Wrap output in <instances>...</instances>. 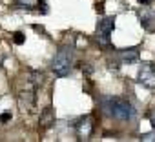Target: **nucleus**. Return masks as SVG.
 Returning a JSON list of instances; mask_svg holds the SVG:
<instances>
[{
  "instance_id": "obj_1",
  "label": "nucleus",
  "mask_w": 155,
  "mask_h": 142,
  "mask_svg": "<svg viewBox=\"0 0 155 142\" xmlns=\"http://www.w3.org/2000/svg\"><path fill=\"white\" fill-rule=\"evenodd\" d=\"M104 106H106L108 113L117 120H131L135 115L133 106L124 98H108V100H104Z\"/></svg>"
},
{
  "instance_id": "obj_2",
  "label": "nucleus",
  "mask_w": 155,
  "mask_h": 142,
  "mask_svg": "<svg viewBox=\"0 0 155 142\" xmlns=\"http://www.w3.org/2000/svg\"><path fill=\"white\" fill-rule=\"evenodd\" d=\"M71 62H73V53H71V47H60V51L55 55L53 58V71L55 75L58 77H66L71 69Z\"/></svg>"
},
{
  "instance_id": "obj_3",
  "label": "nucleus",
  "mask_w": 155,
  "mask_h": 142,
  "mask_svg": "<svg viewBox=\"0 0 155 142\" xmlns=\"http://www.w3.org/2000/svg\"><path fill=\"white\" fill-rule=\"evenodd\" d=\"M113 27H115V18L113 17H106V18H102L99 22V26H97V40L102 46L110 44V35H111Z\"/></svg>"
},
{
  "instance_id": "obj_4",
  "label": "nucleus",
  "mask_w": 155,
  "mask_h": 142,
  "mask_svg": "<svg viewBox=\"0 0 155 142\" xmlns=\"http://www.w3.org/2000/svg\"><path fill=\"white\" fill-rule=\"evenodd\" d=\"M139 82L148 88V89H155V66L153 64H144L139 69Z\"/></svg>"
},
{
  "instance_id": "obj_5",
  "label": "nucleus",
  "mask_w": 155,
  "mask_h": 142,
  "mask_svg": "<svg viewBox=\"0 0 155 142\" xmlns=\"http://www.w3.org/2000/svg\"><path fill=\"white\" fill-rule=\"evenodd\" d=\"M18 108L22 113H31L35 108V95L33 91H20L18 95Z\"/></svg>"
},
{
  "instance_id": "obj_6",
  "label": "nucleus",
  "mask_w": 155,
  "mask_h": 142,
  "mask_svg": "<svg viewBox=\"0 0 155 142\" xmlns=\"http://www.w3.org/2000/svg\"><path fill=\"white\" fill-rule=\"evenodd\" d=\"M91 131H93V120H91V117H84L79 124H77V133H79V137L82 140L90 138Z\"/></svg>"
},
{
  "instance_id": "obj_7",
  "label": "nucleus",
  "mask_w": 155,
  "mask_h": 142,
  "mask_svg": "<svg viewBox=\"0 0 155 142\" xmlns=\"http://www.w3.org/2000/svg\"><path fill=\"white\" fill-rule=\"evenodd\" d=\"M53 124H55V111H53V108H46L40 113L38 126H40V129H49Z\"/></svg>"
},
{
  "instance_id": "obj_8",
  "label": "nucleus",
  "mask_w": 155,
  "mask_h": 142,
  "mask_svg": "<svg viewBox=\"0 0 155 142\" xmlns=\"http://www.w3.org/2000/svg\"><path fill=\"white\" fill-rule=\"evenodd\" d=\"M139 58V51L137 49H124L122 51V60L124 62H135Z\"/></svg>"
},
{
  "instance_id": "obj_9",
  "label": "nucleus",
  "mask_w": 155,
  "mask_h": 142,
  "mask_svg": "<svg viewBox=\"0 0 155 142\" xmlns=\"http://www.w3.org/2000/svg\"><path fill=\"white\" fill-rule=\"evenodd\" d=\"M42 80H44V75L40 73V71H31V73H29V82L33 86H40Z\"/></svg>"
},
{
  "instance_id": "obj_10",
  "label": "nucleus",
  "mask_w": 155,
  "mask_h": 142,
  "mask_svg": "<svg viewBox=\"0 0 155 142\" xmlns=\"http://www.w3.org/2000/svg\"><path fill=\"white\" fill-rule=\"evenodd\" d=\"M140 140H144V142H153V140H155V135H151V133H144V135L140 137Z\"/></svg>"
},
{
  "instance_id": "obj_11",
  "label": "nucleus",
  "mask_w": 155,
  "mask_h": 142,
  "mask_svg": "<svg viewBox=\"0 0 155 142\" xmlns=\"http://www.w3.org/2000/svg\"><path fill=\"white\" fill-rule=\"evenodd\" d=\"M13 37H15V38H13V40H15V42H17V44H22V42H24V35H22V33H15V35H13Z\"/></svg>"
},
{
  "instance_id": "obj_12",
  "label": "nucleus",
  "mask_w": 155,
  "mask_h": 142,
  "mask_svg": "<svg viewBox=\"0 0 155 142\" xmlns=\"http://www.w3.org/2000/svg\"><path fill=\"white\" fill-rule=\"evenodd\" d=\"M11 118V115L9 113H4V115H0V122H8Z\"/></svg>"
},
{
  "instance_id": "obj_13",
  "label": "nucleus",
  "mask_w": 155,
  "mask_h": 142,
  "mask_svg": "<svg viewBox=\"0 0 155 142\" xmlns=\"http://www.w3.org/2000/svg\"><path fill=\"white\" fill-rule=\"evenodd\" d=\"M150 122H151V127L155 129V109L151 111V115H150Z\"/></svg>"
},
{
  "instance_id": "obj_14",
  "label": "nucleus",
  "mask_w": 155,
  "mask_h": 142,
  "mask_svg": "<svg viewBox=\"0 0 155 142\" xmlns=\"http://www.w3.org/2000/svg\"><path fill=\"white\" fill-rule=\"evenodd\" d=\"M139 2H140V4H144V6H146V4H150V2H151V0H139Z\"/></svg>"
},
{
  "instance_id": "obj_15",
  "label": "nucleus",
  "mask_w": 155,
  "mask_h": 142,
  "mask_svg": "<svg viewBox=\"0 0 155 142\" xmlns=\"http://www.w3.org/2000/svg\"><path fill=\"white\" fill-rule=\"evenodd\" d=\"M17 2H20V4H29V0H17Z\"/></svg>"
}]
</instances>
